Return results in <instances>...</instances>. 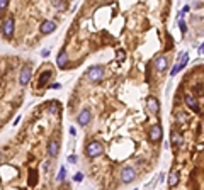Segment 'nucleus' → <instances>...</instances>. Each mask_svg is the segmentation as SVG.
<instances>
[{
  "mask_svg": "<svg viewBox=\"0 0 204 190\" xmlns=\"http://www.w3.org/2000/svg\"><path fill=\"white\" fill-rule=\"evenodd\" d=\"M167 182H169V185H170V187H175V185L179 183V173H177V172H172Z\"/></svg>",
  "mask_w": 204,
  "mask_h": 190,
  "instance_id": "nucleus-16",
  "label": "nucleus"
},
{
  "mask_svg": "<svg viewBox=\"0 0 204 190\" xmlns=\"http://www.w3.org/2000/svg\"><path fill=\"white\" fill-rule=\"evenodd\" d=\"M70 134H73V136H75V134H77V131H75V127H70Z\"/></svg>",
  "mask_w": 204,
  "mask_h": 190,
  "instance_id": "nucleus-30",
  "label": "nucleus"
},
{
  "mask_svg": "<svg viewBox=\"0 0 204 190\" xmlns=\"http://www.w3.org/2000/svg\"><path fill=\"white\" fill-rule=\"evenodd\" d=\"M31 75H32V70H31V65H26L24 68L21 70V77H19V83H21L22 87L27 85L31 80Z\"/></svg>",
  "mask_w": 204,
  "mask_h": 190,
  "instance_id": "nucleus-5",
  "label": "nucleus"
},
{
  "mask_svg": "<svg viewBox=\"0 0 204 190\" xmlns=\"http://www.w3.org/2000/svg\"><path fill=\"white\" fill-rule=\"evenodd\" d=\"M38 183V172L36 170H31L29 172V185H36Z\"/></svg>",
  "mask_w": 204,
  "mask_h": 190,
  "instance_id": "nucleus-18",
  "label": "nucleus"
},
{
  "mask_svg": "<svg viewBox=\"0 0 204 190\" xmlns=\"http://www.w3.org/2000/svg\"><path fill=\"white\" fill-rule=\"evenodd\" d=\"M102 151H104V148H102V144L99 141H90L87 144V148H85V155L89 158H95V156L102 155Z\"/></svg>",
  "mask_w": 204,
  "mask_h": 190,
  "instance_id": "nucleus-1",
  "label": "nucleus"
},
{
  "mask_svg": "<svg viewBox=\"0 0 204 190\" xmlns=\"http://www.w3.org/2000/svg\"><path fill=\"white\" fill-rule=\"evenodd\" d=\"M167 58L165 56H156V60H155V68H156V71H165L167 70Z\"/></svg>",
  "mask_w": 204,
  "mask_h": 190,
  "instance_id": "nucleus-12",
  "label": "nucleus"
},
{
  "mask_svg": "<svg viewBox=\"0 0 204 190\" xmlns=\"http://www.w3.org/2000/svg\"><path fill=\"white\" fill-rule=\"evenodd\" d=\"M49 165H51L49 161H44V170H49Z\"/></svg>",
  "mask_w": 204,
  "mask_h": 190,
  "instance_id": "nucleus-28",
  "label": "nucleus"
},
{
  "mask_svg": "<svg viewBox=\"0 0 204 190\" xmlns=\"http://www.w3.org/2000/svg\"><path fill=\"white\" fill-rule=\"evenodd\" d=\"M68 163H77V156H75V155H70V156H68Z\"/></svg>",
  "mask_w": 204,
  "mask_h": 190,
  "instance_id": "nucleus-24",
  "label": "nucleus"
},
{
  "mask_svg": "<svg viewBox=\"0 0 204 190\" xmlns=\"http://www.w3.org/2000/svg\"><path fill=\"white\" fill-rule=\"evenodd\" d=\"M102 77H104V68H102V66H92V68L89 70V73H87V78L90 80V82H94V83L100 82Z\"/></svg>",
  "mask_w": 204,
  "mask_h": 190,
  "instance_id": "nucleus-2",
  "label": "nucleus"
},
{
  "mask_svg": "<svg viewBox=\"0 0 204 190\" xmlns=\"http://www.w3.org/2000/svg\"><path fill=\"white\" fill-rule=\"evenodd\" d=\"M90 119H92V114H90L89 109H83L82 112L78 114V124L80 126H87L89 122H90Z\"/></svg>",
  "mask_w": 204,
  "mask_h": 190,
  "instance_id": "nucleus-9",
  "label": "nucleus"
},
{
  "mask_svg": "<svg viewBox=\"0 0 204 190\" xmlns=\"http://www.w3.org/2000/svg\"><path fill=\"white\" fill-rule=\"evenodd\" d=\"M172 142H174L175 146H182V144H184V138L179 133H175V131H174V133H172Z\"/></svg>",
  "mask_w": 204,
  "mask_h": 190,
  "instance_id": "nucleus-15",
  "label": "nucleus"
},
{
  "mask_svg": "<svg viewBox=\"0 0 204 190\" xmlns=\"http://www.w3.org/2000/svg\"><path fill=\"white\" fill-rule=\"evenodd\" d=\"M39 29H41L43 34H51V32H55V29H56V24H55V21H44Z\"/></svg>",
  "mask_w": 204,
  "mask_h": 190,
  "instance_id": "nucleus-8",
  "label": "nucleus"
},
{
  "mask_svg": "<svg viewBox=\"0 0 204 190\" xmlns=\"http://www.w3.org/2000/svg\"><path fill=\"white\" fill-rule=\"evenodd\" d=\"M179 26H180V31H182V34H186V32H187V26H186V22H184V21H179Z\"/></svg>",
  "mask_w": 204,
  "mask_h": 190,
  "instance_id": "nucleus-21",
  "label": "nucleus"
},
{
  "mask_svg": "<svg viewBox=\"0 0 204 190\" xmlns=\"http://www.w3.org/2000/svg\"><path fill=\"white\" fill-rule=\"evenodd\" d=\"M73 180H75V182H82V180H83V175H82V173H77V175L73 177Z\"/></svg>",
  "mask_w": 204,
  "mask_h": 190,
  "instance_id": "nucleus-23",
  "label": "nucleus"
},
{
  "mask_svg": "<svg viewBox=\"0 0 204 190\" xmlns=\"http://www.w3.org/2000/svg\"><path fill=\"white\" fill-rule=\"evenodd\" d=\"M117 58H119V60H124V51H122V49L117 51Z\"/></svg>",
  "mask_w": 204,
  "mask_h": 190,
  "instance_id": "nucleus-26",
  "label": "nucleus"
},
{
  "mask_svg": "<svg viewBox=\"0 0 204 190\" xmlns=\"http://www.w3.org/2000/svg\"><path fill=\"white\" fill-rule=\"evenodd\" d=\"M7 5H9V2H7V0H0V10L7 9Z\"/></svg>",
  "mask_w": 204,
  "mask_h": 190,
  "instance_id": "nucleus-22",
  "label": "nucleus"
},
{
  "mask_svg": "<svg viewBox=\"0 0 204 190\" xmlns=\"http://www.w3.org/2000/svg\"><path fill=\"white\" fill-rule=\"evenodd\" d=\"M51 77V71L49 70H46L41 77H39V87H43V85H46V82H48V78Z\"/></svg>",
  "mask_w": 204,
  "mask_h": 190,
  "instance_id": "nucleus-17",
  "label": "nucleus"
},
{
  "mask_svg": "<svg viewBox=\"0 0 204 190\" xmlns=\"http://www.w3.org/2000/svg\"><path fill=\"white\" fill-rule=\"evenodd\" d=\"M187 61H189V54H187V53H180V54H179V63L174 66V68H172L170 75H172V77H174V75H177L179 71H180V70L187 65Z\"/></svg>",
  "mask_w": 204,
  "mask_h": 190,
  "instance_id": "nucleus-3",
  "label": "nucleus"
},
{
  "mask_svg": "<svg viewBox=\"0 0 204 190\" xmlns=\"http://www.w3.org/2000/svg\"><path fill=\"white\" fill-rule=\"evenodd\" d=\"M58 151H60V144H58L56 139H51V141L48 142V155L51 156V158H55V156L58 155Z\"/></svg>",
  "mask_w": 204,
  "mask_h": 190,
  "instance_id": "nucleus-11",
  "label": "nucleus"
},
{
  "mask_svg": "<svg viewBox=\"0 0 204 190\" xmlns=\"http://www.w3.org/2000/svg\"><path fill=\"white\" fill-rule=\"evenodd\" d=\"M162 127L160 126H152V127H150V139H152V141H160L162 139Z\"/></svg>",
  "mask_w": 204,
  "mask_h": 190,
  "instance_id": "nucleus-10",
  "label": "nucleus"
},
{
  "mask_svg": "<svg viewBox=\"0 0 204 190\" xmlns=\"http://www.w3.org/2000/svg\"><path fill=\"white\" fill-rule=\"evenodd\" d=\"M53 5H55L56 9H65V7H66L65 2H58V0H56V2H53Z\"/></svg>",
  "mask_w": 204,
  "mask_h": 190,
  "instance_id": "nucleus-20",
  "label": "nucleus"
},
{
  "mask_svg": "<svg viewBox=\"0 0 204 190\" xmlns=\"http://www.w3.org/2000/svg\"><path fill=\"white\" fill-rule=\"evenodd\" d=\"M65 177H66V168H65V166H61L60 172H58L56 180H58V182H63V180H65Z\"/></svg>",
  "mask_w": 204,
  "mask_h": 190,
  "instance_id": "nucleus-19",
  "label": "nucleus"
},
{
  "mask_svg": "<svg viewBox=\"0 0 204 190\" xmlns=\"http://www.w3.org/2000/svg\"><path fill=\"white\" fill-rule=\"evenodd\" d=\"M136 177V172L135 168H131V166H124V168L121 170V178L124 183H129V182H133Z\"/></svg>",
  "mask_w": 204,
  "mask_h": 190,
  "instance_id": "nucleus-4",
  "label": "nucleus"
},
{
  "mask_svg": "<svg viewBox=\"0 0 204 190\" xmlns=\"http://www.w3.org/2000/svg\"><path fill=\"white\" fill-rule=\"evenodd\" d=\"M146 105H148V110L153 114H158L160 112V102L155 99V97H148L146 99Z\"/></svg>",
  "mask_w": 204,
  "mask_h": 190,
  "instance_id": "nucleus-7",
  "label": "nucleus"
},
{
  "mask_svg": "<svg viewBox=\"0 0 204 190\" xmlns=\"http://www.w3.org/2000/svg\"><path fill=\"white\" fill-rule=\"evenodd\" d=\"M60 87H61L60 83H53V85H51V88H60Z\"/></svg>",
  "mask_w": 204,
  "mask_h": 190,
  "instance_id": "nucleus-29",
  "label": "nucleus"
},
{
  "mask_svg": "<svg viewBox=\"0 0 204 190\" xmlns=\"http://www.w3.org/2000/svg\"><path fill=\"white\" fill-rule=\"evenodd\" d=\"M0 156H2V153H0Z\"/></svg>",
  "mask_w": 204,
  "mask_h": 190,
  "instance_id": "nucleus-32",
  "label": "nucleus"
},
{
  "mask_svg": "<svg viewBox=\"0 0 204 190\" xmlns=\"http://www.w3.org/2000/svg\"><path fill=\"white\" fill-rule=\"evenodd\" d=\"M66 63H68V56H66V51L65 49H61L60 53H58V58H56V65L60 66V68H65Z\"/></svg>",
  "mask_w": 204,
  "mask_h": 190,
  "instance_id": "nucleus-13",
  "label": "nucleus"
},
{
  "mask_svg": "<svg viewBox=\"0 0 204 190\" xmlns=\"http://www.w3.org/2000/svg\"><path fill=\"white\" fill-rule=\"evenodd\" d=\"M2 31H4V36H5V38H10V36L14 34V19H12V17H7V19L4 21Z\"/></svg>",
  "mask_w": 204,
  "mask_h": 190,
  "instance_id": "nucleus-6",
  "label": "nucleus"
},
{
  "mask_svg": "<svg viewBox=\"0 0 204 190\" xmlns=\"http://www.w3.org/2000/svg\"><path fill=\"white\" fill-rule=\"evenodd\" d=\"M186 104H187V107H191L192 110H199V104H197V100H196V97L194 95H186Z\"/></svg>",
  "mask_w": 204,
  "mask_h": 190,
  "instance_id": "nucleus-14",
  "label": "nucleus"
},
{
  "mask_svg": "<svg viewBox=\"0 0 204 190\" xmlns=\"http://www.w3.org/2000/svg\"><path fill=\"white\" fill-rule=\"evenodd\" d=\"M202 51H204V46H202V44H199V54H202Z\"/></svg>",
  "mask_w": 204,
  "mask_h": 190,
  "instance_id": "nucleus-31",
  "label": "nucleus"
},
{
  "mask_svg": "<svg viewBox=\"0 0 204 190\" xmlns=\"http://www.w3.org/2000/svg\"><path fill=\"white\" fill-rule=\"evenodd\" d=\"M49 109H51V112L55 114V112H56V104H51V107H49Z\"/></svg>",
  "mask_w": 204,
  "mask_h": 190,
  "instance_id": "nucleus-27",
  "label": "nucleus"
},
{
  "mask_svg": "<svg viewBox=\"0 0 204 190\" xmlns=\"http://www.w3.org/2000/svg\"><path fill=\"white\" fill-rule=\"evenodd\" d=\"M41 56H43V58H48V56H49V49H43V51H41Z\"/></svg>",
  "mask_w": 204,
  "mask_h": 190,
  "instance_id": "nucleus-25",
  "label": "nucleus"
}]
</instances>
